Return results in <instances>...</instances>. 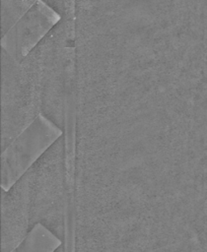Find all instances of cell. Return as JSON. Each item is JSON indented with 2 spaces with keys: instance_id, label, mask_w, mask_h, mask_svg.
<instances>
[{
  "instance_id": "1",
  "label": "cell",
  "mask_w": 207,
  "mask_h": 252,
  "mask_svg": "<svg viewBox=\"0 0 207 252\" xmlns=\"http://www.w3.org/2000/svg\"><path fill=\"white\" fill-rule=\"evenodd\" d=\"M1 196L2 252H14L36 223L62 241L64 252L74 251L63 134Z\"/></svg>"
},
{
  "instance_id": "2",
  "label": "cell",
  "mask_w": 207,
  "mask_h": 252,
  "mask_svg": "<svg viewBox=\"0 0 207 252\" xmlns=\"http://www.w3.org/2000/svg\"><path fill=\"white\" fill-rule=\"evenodd\" d=\"M2 55L1 150L41 113L43 48L39 43L21 61Z\"/></svg>"
},
{
  "instance_id": "3",
  "label": "cell",
  "mask_w": 207,
  "mask_h": 252,
  "mask_svg": "<svg viewBox=\"0 0 207 252\" xmlns=\"http://www.w3.org/2000/svg\"><path fill=\"white\" fill-rule=\"evenodd\" d=\"M43 48L41 114L59 127L76 123L77 65L69 37L40 40Z\"/></svg>"
},
{
  "instance_id": "4",
  "label": "cell",
  "mask_w": 207,
  "mask_h": 252,
  "mask_svg": "<svg viewBox=\"0 0 207 252\" xmlns=\"http://www.w3.org/2000/svg\"><path fill=\"white\" fill-rule=\"evenodd\" d=\"M62 134L40 113L2 151L1 188L9 189Z\"/></svg>"
},
{
  "instance_id": "5",
  "label": "cell",
  "mask_w": 207,
  "mask_h": 252,
  "mask_svg": "<svg viewBox=\"0 0 207 252\" xmlns=\"http://www.w3.org/2000/svg\"><path fill=\"white\" fill-rule=\"evenodd\" d=\"M60 245H63V243L54 233L43 224L36 223L28 231L24 240L14 252L56 251Z\"/></svg>"
}]
</instances>
